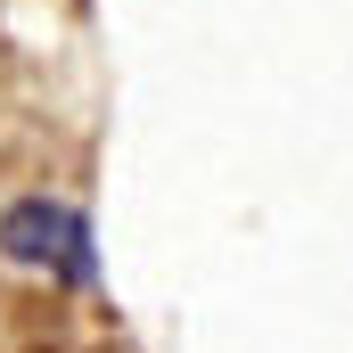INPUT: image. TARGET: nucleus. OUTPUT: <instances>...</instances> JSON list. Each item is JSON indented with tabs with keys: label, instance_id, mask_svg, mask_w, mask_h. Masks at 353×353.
I'll return each instance as SVG.
<instances>
[{
	"label": "nucleus",
	"instance_id": "obj_1",
	"mask_svg": "<svg viewBox=\"0 0 353 353\" xmlns=\"http://www.w3.org/2000/svg\"><path fill=\"white\" fill-rule=\"evenodd\" d=\"M0 255L17 271H50V279H90V222L58 197H17L0 214Z\"/></svg>",
	"mask_w": 353,
	"mask_h": 353
}]
</instances>
